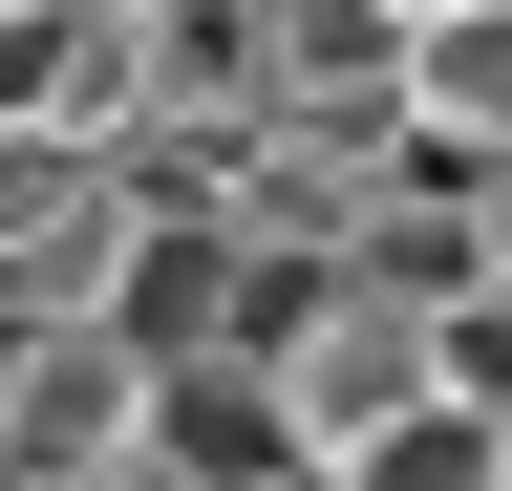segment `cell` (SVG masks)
Here are the masks:
<instances>
[{
    "label": "cell",
    "instance_id": "obj_3",
    "mask_svg": "<svg viewBox=\"0 0 512 491\" xmlns=\"http://www.w3.org/2000/svg\"><path fill=\"white\" fill-rule=\"evenodd\" d=\"M107 235H128V171L86 129H22V107H0V299H86Z\"/></svg>",
    "mask_w": 512,
    "mask_h": 491
},
{
    "label": "cell",
    "instance_id": "obj_7",
    "mask_svg": "<svg viewBox=\"0 0 512 491\" xmlns=\"http://www.w3.org/2000/svg\"><path fill=\"white\" fill-rule=\"evenodd\" d=\"M491 491H512V449H491Z\"/></svg>",
    "mask_w": 512,
    "mask_h": 491
},
{
    "label": "cell",
    "instance_id": "obj_4",
    "mask_svg": "<svg viewBox=\"0 0 512 491\" xmlns=\"http://www.w3.org/2000/svg\"><path fill=\"white\" fill-rule=\"evenodd\" d=\"M406 129L512 171V0H448V22H406Z\"/></svg>",
    "mask_w": 512,
    "mask_h": 491
},
{
    "label": "cell",
    "instance_id": "obj_8",
    "mask_svg": "<svg viewBox=\"0 0 512 491\" xmlns=\"http://www.w3.org/2000/svg\"><path fill=\"white\" fill-rule=\"evenodd\" d=\"M491 193H512V171H491Z\"/></svg>",
    "mask_w": 512,
    "mask_h": 491
},
{
    "label": "cell",
    "instance_id": "obj_2",
    "mask_svg": "<svg viewBox=\"0 0 512 491\" xmlns=\"http://www.w3.org/2000/svg\"><path fill=\"white\" fill-rule=\"evenodd\" d=\"M128 470H150V363L86 299H22V342H0V491H128Z\"/></svg>",
    "mask_w": 512,
    "mask_h": 491
},
{
    "label": "cell",
    "instance_id": "obj_5",
    "mask_svg": "<svg viewBox=\"0 0 512 491\" xmlns=\"http://www.w3.org/2000/svg\"><path fill=\"white\" fill-rule=\"evenodd\" d=\"M278 107H406V0H278Z\"/></svg>",
    "mask_w": 512,
    "mask_h": 491
},
{
    "label": "cell",
    "instance_id": "obj_1",
    "mask_svg": "<svg viewBox=\"0 0 512 491\" xmlns=\"http://www.w3.org/2000/svg\"><path fill=\"white\" fill-rule=\"evenodd\" d=\"M256 363H278V406H299V470H342V491H363V449H384V427L448 385V321H427L406 278L320 257V278H299V321L256 342Z\"/></svg>",
    "mask_w": 512,
    "mask_h": 491
},
{
    "label": "cell",
    "instance_id": "obj_6",
    "mask_svg": "<svg viewBox=\"0 0 512 491\" xmlns=\"http://www.w3.org/2000/svg\"><path fill=\"white\" fill-rule=\"evenodd\" d=\"M406 22H448V0H406Z\"/></svg>",
    "mask_w": 512,
    "mask_h": 491
}]
</instances>
